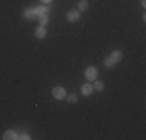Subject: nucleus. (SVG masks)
<instances>
[{
	"instance_id": "obj_1",
	"label": "nucleus",
	"mask_w": 146,
	"mask_h": 140,
	"mask_svg": "<svg viewBox=\"0 0 146 140\" xmlns=\"http://www.w3.org/2000/svg\"><path fill=\"white\" fill-rule=\"evenodd\" d=\"M34 11H36V14H37V19H40V17H44V16H48L50 11H51V8L48 5H45V3H42V5L34 6Z\"/></svg>"
},
{
	"instance_id": "obj_2",
	"label": "nucleus",
	"mask_w": 146,
	"mask_h": 140,
	"mask_svg": "<svg viewBox=\"0 0 146 140\" xmlns=\"http://www.w3.org/2000/svg\"><path fill=\"white\" fill-rule=\"evenodd\" d=\"M96 75H98V70H96V67H93V65H89V67L84 70V76H86L87 81L96 79Z\"/></svg>"
},
{
	"instance_id": "obj_3",
	"label": "nucleus",
	"mask_w": 146,
	"mask_h": 140,
	"mask_svg": "<svg viewBox=\"0 0 146 140\" xmlns=\"http://www.w3.org/2000/svg\"><path fill=\"white\" fill-rule=\"evenodd\" d=\"M51 95H53V98H56V100H64V98L67 97V93H65L64 87L56 86V87H53V90H51Z\"/></svg>"
},
{
	"instance_id": "obj_4",
	"label": "nucleus",
	"mask_w": 146,
	"mask_h": 140,
	"mask_svg": "<svg viewBox=\"0 0 146 140\" xmlns=\"http://www.w3.org/2000/svg\"><path fill=\"white\" fill-rule=\"evenodd\" d=\"M81 19V11H75V9H70L67 13V20L68 22H76V20Z\"/></svg>"
},
{
	"instance_id": "obj_5",
	"label": "nucleus",
	"mask_w": 146,
	"mask_h": 140,
	"mask_svg": "<svg viewBox=\"0 0 146 140\" xmlns=\"http://www.w3.org/2000/svg\"><path fill=\"white\" fill-rule=\"evenodd\" d=\"M92 92H93V86L90 83H86V84H82V86H81V93L84 97L92 95Z\"/></svg>"
},
{
	"instance_id": "obj_6",
	"label": "nucleus",
	"mask_w": 146,
	"mask_h": 140,
	"mask_svg": "<svg viewBox=\"0 0 146 140\" xmlns=\"http://www.w3.org/2000/svg\"><path fill=\"white\" fill-rule=\"evenodd\" d=\"M23 17L28 19V20H34V19H37V14L34 11V8H28V9L23 11Z\"/></svg>"
},
{
	"instance_id": "obj_7",
	"label": "nucleus",
	"mask_w": 146,
	"mask_h": 140,
	"mask_svg": "<svg viewBox=\"0 0 146 140\" xmlns=\"http://www.w3.org/2000/svg\"><path fill=\"white\" fill-rule=\"evenodd\" d=\"M34 36H36L37 39H44V37L47 36V28L42 27V25L37 27V28H36V31H34Z\"/></svg>"
},
{
	"instance_id": "obj_8",
	"label": "nucleus",
	"mask_w": 146,
	"mask_h": 140,
	"mask_svg": "<svg viewBox=\"0 0 146 140\" xmlns=\"http://www.w3.org/2000/svg\"><path fill=\"white\" fill-rule=\"evenodd\" d=\"M109 58L113 61V64H117V62H120L121 59H123V53H121L120 50H115V51H112V53L109 55Z\"/></svg>"
},
{
	"instance_id": "obj_9",
	"label": "nucleus",
	"mask_w": 146,
	"mask_h": 140,
	"mask_svg": "<svg viewBox=\"0 0 146 140\" xmlns=\"http://www.w3.org/2000/svg\"><path fill=\"white\" fill-rule=\"evenodd\" d=\"M14 139H17V134L13 129H9V131H6L5 134H3V140H14Z\"/></svg>"
},
{
	"instance_id": "obj_10",
	"label": "nucleus",
	"mask_w": 146,
	"mask_h": 140,
	"mask_svg": "<svg viewBox=\"0 0 146 140\" xmlns=\"http://www.w3.org/2000/svg\"><path fill=\"white\" fill-rule=\"evenodd\" d=\"M89 8V2L87 0H79L78 2V11H86Z\"/></svg>"
},
{
	"instance_id": "obj_11",
	"label": "nucleus",
	"mask_w": 146,
	"mask_h": 140,
	"mask_svg": "<svg viewBox=\"0 0 146 140\" xmlns=\"http://www.w3.org/2000/svg\"><path fill=\"white\" fill-rule=\"evenodd\" d=\"M113 65H115V64H113V61L109 58V56H107V58L104 59V67H106V69H110V67H113Z\"/></svg>"
},
{
	"instance_id": "obj_12",
	"label": "nucleus",
	"mask_w": 146,
	"mask_h": 140,
	"mask_svg": "<svg viewBox=\"0 0 146 140\" xmlns=\"http://www.w3.org/2000/svg\"><path fill=\"white\" fill-rule=\"evenodd\" d=\"M65 98H67V101H68V103H76V101H78V97H76L75 95V93H70V95H67V97H65Z\"/></svg>"
},
{
	"instance_id": "obj_13",
	"label": "nucleus",
	"mask_w": 146,
	"mask_h": 140,
	"mask_svg": "<svg viewBox=\"0 0 146 140\" xmlns=\"http://www.w3.org/2000/svg\"><path fill=\"white\" fill-rule=\"evenodd\" d=\"M93 89H95V90H98V92H101V90L104 89V84H103L101 81H96L95 84H93Z\"/></svg>"
},
{
	"instance_id": "obj_14",
	"label": "nucleus",
	"mask_w": 146,
	"mask_h": 140,
	"mask_svg": "<svg viewBox=\"0 0 146 140\" xmlns=\"http://www.w3.org/2000/svg\"><path fill=\"white\" fill-rule=\"evenodd\" d=\"M39 20H40V25H42V27H45L48 22H50V16H44V17H40Z\"/></svg>"
},
{
	"instance_id": "obj_15",
	"label": "nucleus",
	"mask_w": 146,
	"mask_h": 140,
	"mask_svg": "<svg viewBox=\"0 0 146 140\" xmlns=\"http://www.w3.org/2000/svg\"><path fill=\"white\" fill-rule=\"evenodd\" d=\"M17 139H20V140H30L31 137H30V135H27V134H22V135H17Z\"/></svg>"
},
{
	"instance_id": "obj_16",
	"label": "nucleus",
	"mask_w": 146,
	"mask_h": 140,
	"mask_svg": "<svg viewBox=\"0 0 146 140\" xmlns=\"http://www.w3.org/2000/svg\"><path fill=\"white\" fill-rule=\"evenodd\" d=\"M40 2H42V3H45V5H48V3L51 2V0H40Z\"/></svg>"
}]
</instances>
